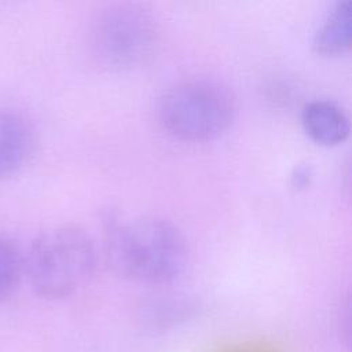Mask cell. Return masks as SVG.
I'll return each instance as SVG.
<instances>
[{
    "instance_id": "cell-3",
    "label": "cell",
    "mask_w": 352,
    "mask_h": 352,
    "mask_svg": "<svg viewBox=\"0 0 352 352\" xmlns=\"http://www.w3.org/2000/svg\"><path fill=\"white\" fill-rule=\"evenodd\" d=\"M236 109V98L230 87L210 77L176 81L161 94L157 103L164 129L187 142L220 136L231 126Z\"/></svg>"
},
{
    "instance_id": "cell-6",
    "label": "cell",
    "mask_w": 352,
    "mask_h": 352,
    "mask_svg": "<svg viewBox=\"0 0 352 352\" xmlns=\"http://www.w3.org/2000/svg\"><path fill=\"white\" fill-rule=\"evenodd\" d=\"M301 124L305 133L323 146L342 143L351 129L346 111L330 99L307 102L301 110Z\"/></svg>"
},
{
    "instance_id": "cell-9",
    "label": "cell",
    "mask_w": 352,
    "mask_h": 352,
    "mask_svg": "<svg viewBox=\"0 0 352 352\" xmlns=\"http://www.w3.org/2000/svg\"><path fill=\"white\" fill-rule=\"evenodd\" d=\"M311 172L305 166H300L294 169V173L292 175V183L294 187H305L309 183Z\"/></svg>"
},
{
    "instance_id": "cell-7",
    "label": "cell",
    "mask_w": 352,
    "mask_h": 352,
    "mask_svg": "<svg viewBox=\"0 0 352 352\" xmlns=\"http://www.w3.org/2000/svg\"><path fill=\"white\" fill-rule=\"evenodd\" d=\"M352 43V3L342 0L327 12L314 34V50L326 56L345 54Z\"/></svg>"
},
{
    "instance_id": "cell-2",
    "label": "cell",
    "mask_w": 352,
    "mask_h": 352,
    "mask_svg": "<svg viewBox=\"0 0 352 352\" xmlns=\"http://www.w3.org/2000/svg\"><path fill=\"white\" fill-rule=\"evenodd\" d=\"M96 246L91 234L76 224L43 231L25 257V274L34 292L48 300L76 292L92 275Z\"/></svg>"
},
{
    "instance_id": "cell-8",
    "label": "cell",
    "mask_w": 352,
    "mask_h": 352,
    "mask_svg": "<svg viewBox=\"0 0 352 352\" xmlns=\"http://www.w3.org/2000/svg\"><path fill=\"white\" fill-rule=\"evenodd\" d=\"M23 272L25 257L19 248L8 236L0 235V302L12 294Z\"/></svg>"
},
{
    "instance_id": "cell-1",
    "label": "cell",
    "mask_w": 352,
    "mask_h": 352,
    "mask_svg": "<svg viewBox=\"0 0 352 352\" xmlns=\"http://www.w3.org/2000/svg\"><path fill=\"white\" fill-rule=\"evenodd\" d=\"M104 246L107 261L116 272L147 283L173 280L188 258L182 231L160 216L113 223L106 231Z\"/></svg>"
},
{
    "instance_id": "cell-4",
    "label": "cell",
    "mask_w": 352,
    "mask_h": 352,
    "mask_svg": "<svg viewBox=\"0 0 352 352\" xmlns=\"http://www.w3.org/2000/svg\"><path fill=\"white\" fill-rule=\"evenodd\" d=\"M157 44V22L138 4H110L89 23L88 52L92 60L106 70H129L146 63Z\"/></svg>"
},
{
    "instance_id": "cell-5",
    "label": "cell",
    "mask_w": 352,
    "mask_h": 352,
    "mask_svg": "<svg viewBox=\"0 0 352 352\" xmlns=\"http://www.w3.org/2000/svg\"><path fill=\"white\" fill-rule=\"evenodd\" d=\"M34 143V129L25 114L0 109V179L14 175L26 164Z\"/></svg>"
}]
</instances>
